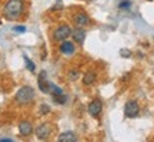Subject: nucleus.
Instances as JSON below:
<instances>
[{
    "mask_svg": "<svg viewBox=\"0 0 154 142\" xmlns=\"http://www.w3.org/2000/svg\"><path fill=\"white\" fill-rule=\"evenodd\" d=\"M23 10H24L23 0H9L5 4L3 14L7 20H17L23 14Z\"/></svg>",
    "mask_w": 154,
    "mask_h": 142,
    "instance_id": "nucleus-1",
    "label": "nucleus"
},
{
    "mask_svg": "<svg viewBox=\"0 0 154 142\" xmlns=\"http://www.w3.org/2000/svg\"><path fill=\"white\" fill-rule=\"evenodd\" d=\"M34 90L30 85H23L16 94V101L20 105H27L34 99Z\"/></svg>",
    "mask_w": 154,
    "mask_h": 142,
    "instance_id": "nucleus-2",
    "label": "nucleus"
},
{
    "mask_svg": "<svg viewBox=\"0 0 154 142\" xmlns=\"http://www.w3.org/2000/svg\"><path fill=\"white\" fill-rule=\"evenodd\" d=\"M72 28L69 27L67 24H61L59 27L54 30V33H53V38H54L56 41H64L67 38L72 36Z\"/></svg>",
    "mask_w": 154,
    "mask_h": 142,
    "instance_id": "nucleus-3",
    "label": "nucleus"
},
{
    "mask_svg": "<svg viewBox=\"0 0 154 142\" xmlns=\"http://www.w3.org/2000/svg\"><path fill=\"white\" fill-rule=\"evenodd\" d=\"M50 134H51V126H50L49 122H43V124H40L36 128V135L42 141H46L50 137Z\"/></svg>",
    "mask_w": 154,
    "mask_h": 142,
    "instance_id": "nucleus-4",
    "label": "nucleus"
},
{
    "mask_svg": "<svg viewBox=\"0 0 154 142\" xmlns=\"http://www.w3.org/2000/svg\"><path fill=\"white\" fill-rule=\"evenodd\" d=\"M140 112V107H138L137 101H128L124 107V115L127 118H136Z\"/></svg>",
    "mask_w": 154,
    "mask_h": 142,
    "instance_id": "nucleus-5",
    "label": "nucleus"
},
{
    "mask_svg": "<svg viewBox=\"0 0 154 142\" xmlns=\"http://www.w3.org/2000/svg\"><path fill=\"white\" fill-rule=\"evenodd\" d=\"M37 82H38V88L42 90V93H44V94L50 93V84H51V82L47 81V78H46V71H42V72H40Z\"/></svg>",
    "mask_w": 154,
    "mask_h": 142,
    "instance_id": "nucleus-6",
    "label": "nucleus"
},
{
    "mask_svg": "<svg viewBox=\"0 0 154 142\" xmlns=\"http://www.w3.org/2000/svg\"><path fill=\"white\" fill-rule=\"evenodd\" d=\"M101 108H103V105H101L100 99H93L88 104V112H90V115H93V117H99L100 112H101Z\"/></svg>",
    "mask_w": 154,
    "mask_h": 142,
    "instance_id": "nucleus-7",
    "label": "nucleus"
},
{
    "mask_svg": "<svg viewBox=\"0 0 154 142\" xmlns=\"http://www.w3.org/2000/svg\"><path fill=\"white\" fill-rule=\"evenodd\" d=\"M19 132H20V135H23V137H29V135L33 132V125H32V122H29V121H22V122L19 124Z\"/></svg>",
    "mask_w": 154,
    "mask_h": 142,
    "instance_id": "nucleus-8",
    "label": "nucleus"
},
{
    "mask_svg": "<svg viewBox=\"0 0 154 142\" xmlns=\"http://www.w3.org/2000/svg\"><path fill=\"white\" fill-rule=\"evenodd\" d=\"M74 23H76V26H79V27H84V26H87L88 23H90V17L86 14V13H77V14H74Z\"/></svg>",
    "mask_w": 154,
    "mask_h": 142,
    "instance_id": "nucleus-9",
    "label": "nucleus"
},
{
    "mask_svg": "<svg viewBox=\"0 0 154 142\" xmlns=\"http://www.w3.org/2000/svg\"><path fill=\"white\" fill-rule=\"evenodd\" d=\"M74 50H76V47H74V44H73L72 41H67V40L61 41V44H60V53L61 54L72 55L73 53H74Z\"/></svg>",
    "mask_w": 154,
    "mask_h": 142,
    "instance_id": "nucleus-10",
    "label": "nucleus"
},
{
    "mask_svg": "<svg viewBox=\"0 0 154 142\" xmlns=\"http://www.w3.org/2000/svg\"><path fill=\"white\" fill-rule=\"evenodd\" d=\"M72 37H73V40H74L77 44H83L84 38H86V31H84L82 27L74 28V30L72 31Z\"/></svg>",
    "mask_w": 154,
    "mask_h": 142,
    "instance_id": "nucleus-11",
    "label": "nucleus"
},
{
    "mask_svg": "<svg viewBox=\"0 0 154 142\" xmlns=\"http://www.w3.org/2000/svg\"><path fill=\"white\" fill-rule=\"evenodd\" d=\"M76 141H77L76 134L72 131L63 132V134H60L59 138H57V142H76Z\"/></svg>",
    "mask_w": 154,
    "mask_h": 142,
    "instance_id": "nucleus-12",
    "label": "nucleus"
},
{
    "mask_svg": "<svg viewBox=\"0 0 154 142\" xmlns=\"http://www.w3.org/2000/svg\"><path fill=\"white\" fill-rule=\"evenodd\" d=\"M96 78H97V75H96L94 71H87V72L83 75V84H84V85H91V84L96 82Z\"/></svg>",
    "mask_w": 154,
    "mask_h": 142,
    "instance_id": "nucleus-13",
    "label": "nucleus"
},
{
    "mask_svg": "<svg viewBox=\"0 0 154 142\" xmlns=\"http://www.w3.org/2000/svg\"><path fill=\"white\" fill-rule=\"evenodd\" d=\"M24 63H26V67H27L29 71H32V72H33V71L36 70V67H34V63L30 60L29 57H26V55H24Z\"/></svg>",
    "mask_w": 154,
    "mask_h": 142,
    "instance_id": "nucleus-14",
    "label": "nucleus"
},
{
    "mask_svg": "<svg viewBox=\"0 0 154 142\" xmlns=\"http://www.w3.org/2000/svg\"><path fill=\"white\" fill-rule=\"evenodd\" d=\"M53 99H54L57 104H66V95L64 94H61V95H56V97H53Z\"/></svg>",
    "mask_w": 154,
    "mask_h": 142,
    "instance_id": "nucleus-15",
    "label": "nucleus"
},
{
    "mask_svg": "<svg viewBox=\"0 0 154 142\" xmlns=\"http://www.w3.org/2000/svg\"><path fill=\"white\" fill-rule=\"evenodd\" d=\"M130 6H131V1H130V0H123V1H120L119 7H120L121 10H124V9H128Z\"/></svg>",
    "mask_w": 154,
    "mask_h": 142,
    "instance_id": "nucleus-16",
    "label": "nucleus"
},
{
    "mask_svg": "<svg viewBox=\"0 0 154 142\" xmlns=\"http://www.w3.org/2000/svg\"><path fill=\"white\" fill-rule=\"evenodd\" d=\"M69 78L72 80V81H76L77 78H79V71L77 70H72L69 72Z\"/></svg>",
    "mask_w": 154,
    "mask_h": 142,
    "instance_id": "nucleus-17",
    "label": "nucleus"
},
{
    "mask_svg": "<svg viewBox=\"0 0 154 142\" xmlns=\"http://www.w3.org/2000/svg\"><path fill=\"white\" fill-rule=\"evenodd\" d=\"M49 112H50V107H49V105H46V104L40 105V114L46 115V114H49Z\"/></svg>",
    "mask_w": 154,
    "mask_h": 142,
    "instance_id": "nucleus-18",
    "label": "nucleus"
},
{
    "mask_svg": "<svg viewBox=\"0 0 154 142\" xmlns=\"http://www.w3.org/2000/svg\"><path fill=\"white\" fill-rule=\"evenodd\" d=\"M13 30H14L16 33H24V31H26V27H24V26H14Z\"/></svg>",
    "mask_w": 154,
    "mask_h": 142,
    "instance_id": "nucleus-19",
    "label": "nucleus"
},
{
    "mask_svg": "<svg viewBox=\"0 0 154 142\" xmlns=\"http://www.w3.org/2000/svg\"><path fill=\"white\" fill-rule=\"evenodd\" d=\"M120 54L123 55V57H130V54H131V53H130V50H121Z\"/></svg>",
    "mask_w": 154,
    "mask_h": 142,
    "instance_id": "nucleus-20",
    "label": "nucleus"
},
{
    "mask_svg": "<svg viewBox=\"0 0 154 142\" xmlns=\"http://www.w3.org/2000/svg\"><path fill=\"white\" fill-rule=\"evenodd\" d=\"M0 142H13V139H7V138H5V139H0Z\"/></svg>",
    "mask_w": 154,
    "mask_h": 142,
    "instance_id": "nucleus-21",
    "label": "nucleus"
},
{
    "mask_svg": "<svg viewBox=\"0 0 154 142\" xmlns=\"http://www.w3.org/2000/svg\"><path fill=\"white\" fill-rule=\"evenodd\" d=\"M88 1H91V0H88Z\"/></svg>",
    "mask_w": 154,
    "mask_h": 142,
    "instance_id": "nucleus-22",
    "label": "nucleus"
}]
</instances>
